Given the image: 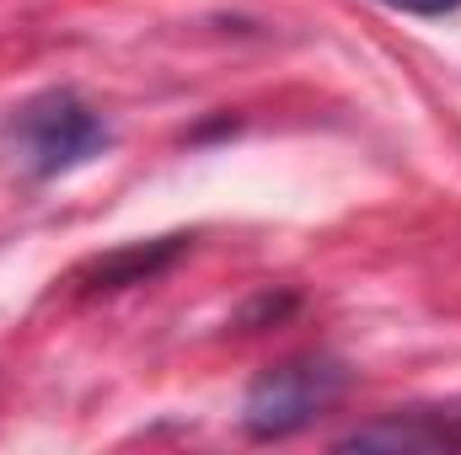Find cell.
I'll return each instance as SVG.
<instances>
[{
  "instance_id": "cell-4",
  "label": "cell",
  "mask_w": 461,
  "mask_h": 455,
  "mask_svg": "<svg viewBox=\"0 0 461 455\" xmlns=\"http://www.w3.org/2000/svg\"><path fill=\"white\" fill-rule=\"evenodd\" d=\"M381 5L408 11V16H451V11H461V0H381Z\"/></svg>"
},
{
  "instance_id": "cell-2",
  "label": "cell",
  "mask_w": 461,
  "mask_h": 455,
  "mask_svg": "<svg viewBox=\"0 0 461 455\" xmlns=\"http://www.w3.org/2000/svg\"><path fill=\"white\" fill-rule=\"evenodd\" d=\"M348 391V370L328 353H295L268 364L241 402V429L252 440H290L306 424H317Z\"/></svg>"
},
{
  "instance_id": "cell-3",
  "label": "cell",
  "mask_w": 461,
  "mask_h": 455,
  "mask_svg": "<svg viewBox=\"0 0 461 455\" xmlns=\"http://www.w3.org/2000/svg\"><path fill=\"white\" fill-rule=\"evenodd\" d=\"M183 252V236H161V241H140V246H123L108 252L97 268H92V290H123V284H145L156 279L172 257Z\"/></svg>"
},
{
  "instance_id": "cell-1",
  "label": "cell",
  "mask_w": 461,
  "mask_h": 455,
  "mask_svg": "<svg viewBox=\"0 0 461 455\" xmlns=\"http://www.w3.org/2000/svg\"><path fill=\"white\" fill-rule=\"evenodd\" d=\"M0 139H5V156L27 177L49 183V177H65V172L97 161L113 145V129H108V118L97 113L92 103H81L76 92L54 86V92L27 97L22 108H11Z\"/></svg>"
}]
</instances>
